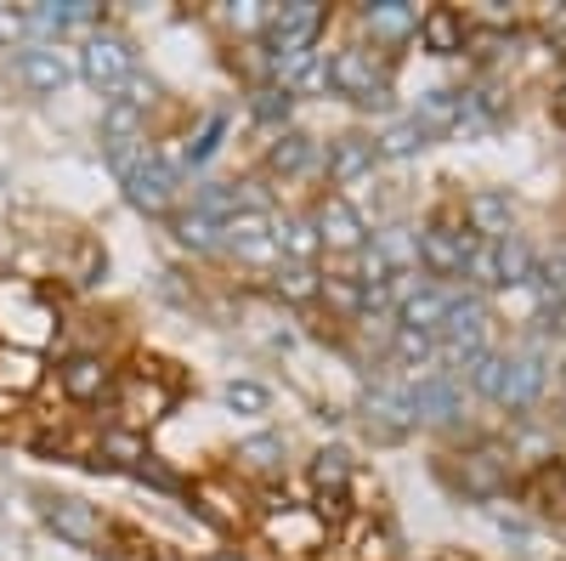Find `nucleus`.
<instances>
[{
  "label": "nucleus",
  "mask_w": 566,
  "mask_h": 561,
  "mask_svg": "<svg viewBox=\"0 0 566 561\" xmlns=\"http://www.w3.org/2000/svg\"><path fill=\"white\" fill-rule=\"evenodd\" d=\"M232 459H239V471H250V477L272 482V477H283V459H290V443H283L277 432H255V437H244L239 448H232Z\"/></svg>",
  "instance_id": "26"
},
{
  "label": "nucleus",
  "mask_w": 566,
  "mask_h": 561,
  "mask_svg": "<svg viewBox=\"0 0 566 561\" xmlns=\"http://www.w3.org/2000/svg\"><path fill=\"white\" fill-rule=\"evenodd\" d=\"M413 120L431 131V136H442V131H459L464 125V91H453V85H437V91H424L419 97V108H413Z\"/></svg>",
  "instance_id": "30"
},
{
  "label": "nucleus",
  "mask_w": 566,
  "mask_h": 561,
  "mask_svg": "<svg viewBox=\"0 0 566 561\" xmlns=\"http://www.w3.org/2000/svg\"><path fill=\"white\" fill-rule=\"evenodd\" d=\"M538 278V250L522 239V232H510V239L499 245V290H522Z\"/></svg>",
  "instance_id": "32"
},
{
  "label": "nucleus",
  "mask_w": 566,
  "mask_h": 561,
  "mask_svg": "<svg viewBox=\"0 0 566 561\" xmlns=\"http://www.w3.org/2000/svg\"><path fill=\"white\" fill-rule=\"evenodd\" d=\"M266 80L283 85L290 97H301V91H328V52H323V45H312V52L266 58Z\"/></svg>",
  "instance_id": "21"
},
{
  "label": "nucleus",
  "mask_w": 566,
  "mask_h": 561,
  "mask_svg": "<svg viewBox=\"0 0 566 561\" xmlns=\"http://www.w3.org/2000/svg\"><path fill=\"white\" fill-rule=\"evenodd\" d=\"M232 131V120L216 108V114H205V125L193 131V136H187V159H193V165H210L216 159V148H221V136Z\"/></svg>",
  "instance_id": "39"
},
{
  "label": "nucleus",
  "mask_w": 566,
  "mask_h": 561,
  "mask_svg": "<svg viewBox=\"0 0 566 561\" xmlns=\"http://www.w3.org/2000/svg\"><path fill=\"white\" fill-rule=\"evenodd\" d=\"M448 307H453V290H448V284H431V278H424V284L397 307V323H402V330H424V335H437V330H442V318H448Z\"/></svg>",
  "instance_id": "25"
},
{
  "label": "nucleus",
  "mask_w": 566,
  "mask_h": 561,
  "mask_svg": "<svg viewBox=\"0 0 566 561\" xmlns=\"http://www.w3.org/2000/svg\"><path fill=\"white\" fill-rule=\"evenodd\" d=\"M312 221H317V239H323L328 256H357V250L374 239L368 221H363V210H357L346 194H323V199L312 205Z\"/></svg>",
  "instance_id": "8"
},
{
  "label": "nucleus",
  "mask_w": 566,
  "mask_h": 561,
  "mask_svg": "<svg viewBox=\"0 0 566 561\" xmlns=\"http://www.w3.org/2000/svg\"><path fill=\"white\" fill-rule=\"evenodd\" d=\"M119 426H130V432H142V426H154V419L170 408V392L165 386H154L148 374H130V381L119 386Z\"/></svg>",
  "instance_id": "22"
},
{
  "label": "nucleus",
  "mask_w": 566,
  "mask_h": 561,
  "mask_svg": "<svg viewBox=\"0 0 566 561\" xmlns=\"http://www.w3.org/2000/svg\"><path fill=\"white\" fill-rule=\"evenodd\" d=\"M555 120L566 125V80H560V91H555Z\"/></svg>",
  "instance_id": "47"
},
{
  "label": "nucleus",
  "mask_w": 566,
  "mask_h": 561,
  "mask_svg": "<svg viewBox=\"0 0 566 561\" xmlns=\"http://www.w3.org/2000/svg\"><path fill=\"white\" fill-rule=\"evenodd\" d=\"M250 114L261 120V125H272V136L277 131H290V114H295V97L283 85H272V80H261L255 91H250Z\"/></svg>",
  "instance_id": "36"
},
{
  "label": "nucleus",
  "mask_w": 566,
  "mask_h": 561,
  "mask_svg": "<svg viewBox=\"0 0 566 561\" xmlns=\"http://www.w3.org/2000/svg\"><path fill=\"white\" fill-rule=\"evenodd\" d=\"M57 330V307L34 284H0V346L40 352V341Z\"/></svg>",
  "instance_id": "4"
},
{
  "label": "nucleus",
  "mask_w": 566,
  "mask_h": 561,
  "mask_svg": "<svg viewBox=\"0 0 566 561\" xmlns=\"http://www.w3.org/2000/svg\"><path fill=\"white\" fill-rule=\"evenodd\" d=\"M374 165H380V154H374V136H363V131H346L323 148V170H328L335 187H352V181L374 176Z\"/></svg>",
  "instance_id": "19"
},
{
  "label": "nucleus",
  "mask_w": 566,
  "mask_h": 561,
  "mask_svg": "<svg viewBox=\"0 0 566 561\" xmlns=\"http://www.w3.org/2000/svg\"><path fill=\"white\" fill-rule=\"evenodd\" d=\"M97 18H103L97 0H40V7H29V34L45 45H63L74 29H97Z\"/></svg>",
  "instance_id": "14"
},
{
  "label": "nucleus",
  "mask_w": 566,
  "mask_h": 561,
  "mask_svg": "<svg viewBox=\"0 0 566 561\" xmlns=\"http://www.w3.org/2000/svg\"><path fill=\"white\" fill-rule=\"evenodd\" d=\"M424 148H431V131H424L413 114H397V120H386L380 131H374V154L380 159H413Z\"/></svg>",
  "instance_id": "28"
},
{
  "label": "nucleus",
  "mask_w": 566,
  "mask_h": 561,
  "mask_svg": "<svg viewBox=\"0 0 566 561\" xmlns=\"http://www.w3.org/2000/svg\"><path fill=\"white\" fill-rule=\"evenodd\" d=\"M328 23V7L317 0H290V7H272L266 12V58H290V52H312L317 34Z\"/></svg>",
  "instance_id": "6"
},
{
  "label": "nucleus",
  "mask_w": 566,
  "mask_h": 561,
  "mask_svg": "<svg viewBox=\"0 0 566 561\" xmlns=\"http://www.w3.org/2000/svg\"><path fill=\"white\" fill-rule=\"evenodd\" d=\"M413 414H419V426H453V419L464 414V386L448 368L419 374L413 381Z\"/></svg>",
  "instance_id": "18"
},
{
  "label": "nucleus",
  "mask_w": 566,
  "mask_h": 561,
  "mask_svg": "<svg viewBox=\"0 0 566 561\" xmlns=\"http://www.w3.org/2000/svg\"><path fill=\"white\" fill-rule=\"evenodd\" d=\"M221 250L227 256H239L250 267H277V239H272V210H239L232 221H221Z\"/></svg>",
  "instance_id": "9"
},
{
  "label": "nucleus",
  "mask_w": 566,
  "mask_h": 561,
  "mask_svg": "<svg viewBox=\"0 0 566 561\" xmlns=\"http://www.w3.org/2000/svg\"><path fill=\"white\" fill-rule=\"evenodd\" d=\"M363 414H368V432L380 443H402L419 432V414H413V386H368L363 392Z\"/></svg>",
  "instance_id": "10"
},
{
  "label": "nucleus",
  "mask_w": 566,
  "mask_h": 561,
  "mask_svg": "<svg viewBox=\"0 0 566 561\" xmlns=\"http://www.w3.org/2000/svg\"><path fill=\"white\" fill-rule=\"evenodd\" d=\"M328 91L357 108H386L391 103V69L380 63V52H368V45L346 40L328 52Z\"/></svg>",
  "instance_id": "1"
},
{
  "label": "nucleus",
  "mask_w": 566,
  "mask_h": 561,
  "mask_svg": "<svg viewBox=\"0 0 566 561\" xmlns=\"http://www.w3.org/2000/svg\"><path fill=\"white\" fill-rule=\"evenodd\" d=\"M464 284L476 290V295H493V290H499V245H476V250H470Z\"/></svg>",
  "instance_id": "40"
},
{
  "label": "nucleus",
  "mask_w": 566,
  "mask_h": 561,
  "mask_svg": "<svg viewBox=\"0 0 566 561\" xmlns=\"http://www.w3.org/2000/svg\"><path fill=\"white\" fill-rule=\"evenodd\" d=\"M459 216H464V227L476 232L482 245H504L515 232V199L504 194V187H476V194H464Z\"/></svg>",
  "instance_id": "15"
},
{
  "label": "nucleus",
  "mask_w": 566,
  "mask_h": 561,
  "mask_svg": "<svg viewBox=\"0 0 566 561\" xmlns=\"http://www.w3.org/2000/svg\"><path fill=\"white\" fill-rule=\"evenodd\" d=\"M97 454H103V465H125V471H136V465L148 459V437L130 432V426H108V432H97Z\"/></svg>",
  "instance_id": "34"
},
{
  "label": "nucleus",
  "mask_w": 566,
  "mask_h": 561,
  "mask_svg": "<svg viewBox=\"0 0 566 561\" xmlns=\"http://www.w3.org/2000/svg\"><path fill=\"white\" fill-rule=\"evenodd\" d=\"M266 0H239V7H227V23L239 34H266Z\"/></svg>",
  "instance_id": "44"
},
{
  "label": "nucleus",
  "mask_w": 566,
  "mask_h": 561,
  "mask_svg": "<svg viewBox=\"0 0 566 561\" xmlns=\"http://www.w3.org/2000/svg\"><path fill=\"white\" fill-rule=\"evenodd\" d=\"M74 63H80V80H85V85H97L103 97L114 103L119 91L136 80V45H130L119 29H91L85 45L74 52Z\"/></svg>",
  "instance_id": "3"
},
{
  "label": "nucleus",
  "mask_w": 566,
  "mask_h": 561,
  "mask_svg": "<svg viewBox=\"0 0 566 561\" xmlns=\"http://www.w3.org/2000/svg\"><path fill=\"white\" fill-rule=\"evenodd\" d=\"M0 45H29V12L23 7H0Z\"/></svg>",
  "instance_id": "45"
},
{
  "label": "nucleus",
  "mask_w": 566,
  "mask_h": 561,
  "mask_svg": "<svg viewBox=\"0 0 566 561\" xmlns=\"http://www.w3.org/2000/svg\"><path fill=\"white\" fill-rule=\"evenodd\" d=\"M464 381H470V392H476L482 403H499V392H504V352H499V346H488L476 363L464 368Z\"/></svg>",
  "instance_id": "38"
},
{
  "label": "nucleus",
  "mask_w": 566,
  "mask_h": 561,
  "mask_svg": "<svg viewBox=\"0 0 566 561\" xmlns=\"http://www.w3.org/2000/svg\"><path fill=\"white\" fill-rule=\"evenodd\" d=\"M555 419H560V426H566V403H560V414H555Z\"/></svg>",
  "instance_id": "50"
},
{
  "label": "nucleus",
  "mask_w": 566,
  "mask_h": 561,
  "mask_svg": "<svg viewBox=\"0 0 566 561\" xmlns=\"http://www.w3.org/2000/svg\"><path fill=\"white\" fill-rule=\"evenodd\" d=\"M221 403H227L232 414H266V408H272V392H266L261 381H227V386H221Z\"/></svg>",
  "instance_id": "41"
},
{
  "label": "nucleus",
  "mask_w": 566,
  "mask_h": 561,
  "mask_svg": "<svg viewBox=\"0 0 566 561\" xmlns=\"http://www.w3.org/2000/svg\"><path fill=\"white\" fill-rule=\"evenodd\" d=\"M57 386L69 392V403H103L114 397V363L103 352H69L57 363Z\"/></svg>",
  "instance_id": "16"
},
{
  "label": "nucleus",
  "mask_w": 566,
  "mask_h": 561,
  "mask_svg": "<svg viewBox=\"0 0 566 561\" xmlns=\"http://www.w3.org/2000/svg\"><path fill=\"white\" fill-rule=\"evenodd\" d=\"M119 187H125V205H130V210H142V216H159V221H170V216H176L181 181H176V176H170V170H165L154 154L142 159V165H136V170H130Z\"/></svg>",
  "instance_id": "11"
},
{
  "label": "nucleus",
  "mask_w": 566,
  "mask_h": 561,
  "mask_svg": "<svg viewBox=\"0 0 566 561\" xmlns=\"http://www.w3.org/2000/svg\"><path fill=\"white\" fill-rule=\"evenodd\" d=\"M510 45H515V34H504V29H470L464 52H476L482 63H499V58H510Z\"/></svg>",
  "instance_id": "43"
},
{
  "label": "nucleus",
  "mask_w": 566,
  "mask_h": 561,
  "mask_svg": "<svg viewBox=\"0 0 566 561\" xmlns=\"http://www.w3.org/2000/svg\"><path fill=\"white\" fill-rule=\"evenodd\" d=\"M170 239L181 250H193V256H221V221H210V216H199L193 205H187V210L170 216Z\"/></svg>",
  "instance_id": "31"
},
{
  "label": "nucleus",
  "mask_w": 566,
  "mask_h": 561,
  "mask_svg": "<svg viewBox=\"0 0 566 561\" xmlns=\"http://www.w3.org/2000/svg\"><path fill=\"white\" fill-rule=\"evenodd\" d=\"M549 386V368L538 352H504V392H499V408L510 414H527Z\"/></svg>",
  "instance_id": "17"
},
{
  "label": "nucleus",
  "mask_w": 566,
  "mask_h": 561,
  "mask_svg": "<svg viewBox=\"0 0 566 561\" xmlns=\"http://www.w3.org/2000/svg\"><path fill=\"white\" fill-rule=\"evenodd\" d=\"M205 561H244L239 550H216V555H205Z\"/></svg>",
  "instance_id": "48"
},
{
  "label": "nucleus",
  "mask_w": 566,
  "mask_h": 561,
  "mask_svg": "<svg viewBox=\"0 0 566 561\" xmlns=\"http://www.w3.org/2000/svg\"><path fill=\"white\" fill-rule=\"evenodd\" d=\"M272 239H277V256L283 261H301V267H317L323 256V239H317V221L312 216H272Z\"/></svg>",
  "instance_id": "27"
},
{
  "label": "nucleus",
  "mask_w": 566,
  "mask_h": 561,
  "mask_svg": "<svg viewBox=\"0 0 566 561\" xmlns=\"http://www.w3.org/2000/svg\"><path fill=\"white\" fill-rule=\"evenodd\" d=\"M40 517H45V528H52L63 544H74V550H97V544L108 539V522L97 517V505L69 499V494L45 499V505H40Z\"/></svg>",
  "instance_id": "12"
},
{
  "label": "nucleus",
  "mask_w": 566,
  "mask_h": 561,
  "mask_svg": "<svg viewBox=\"0 0 566 561\" xmlns=\"http://www.w3.org/2000/svg\"><path fill=\"white\" fill-rule=\"evenodd\" d=\"M12 74H18V85L29 91V97H57V91H63V85L80 74V63H74L69 45L29 40L23 52H18V63H12Z\"/></svg>",
  "instance_id": "7"
},
{
  "label": "nucleus",
  "mask_w": 566,
  "mask_h": 561,
  "mask_svg": "<svg viewBox=\"0 0 566 561\" xmlns=\"http://www.w3.org/2000/svg\"><path fill=\"white\" fill-rule=\"evenodd\" d=\"M45 386V357L40 352H23V346H0V397H34Z\"/></svg>",
  "instance_id": "24"
},
{
  "label": "nucleus",
  "mask_w": 566,
  "mask_h": 561,
  "mask_svg": "<svg viewBox=\"0 0 566 561\" xmlns=\"http://www.w3.org/2000/svg\"><path fill=\"white\" fill-rule=\"evenodd\" d=\"M448 482H453L464 499L493 505V499L510 488V448L482 443V448H470V454H453V465H448Z\"/></svg>",
  "instance_id": "5"
},
{
  "label": "nucleus",
  "mask_w": 566,
  "mask_h": 561,
  "mask_svg": "<svg viewBox=\"0 0 566 561\" xmlns=\"http://www.w3.org/2000/svg\"><path fill=\"white\" fill-rule=\"evenodd\" d=\"M352 482V454L346 448H317L312 454V488L317 494H346Z\"/></svg>",
  "instance_id": "37"
},
{
  "label": "nucleus",
  "mask_w": 566,
  "mask_h": 561,
  "mask_svg": "<svg viewBox=\"0 0 566 561\" xmlns=\"http://www.w3.org/2000/svg\"><path fill=\"white\" fill-rule=\"evenodd\" d=\"M538 295L544 301H566V245H555L549 256H538Z\"/></svg>",
  "instance_id": "42"
},
{
  "label": "nucleus",
  "mask_w": 566,
  "mask_h": 561,
  "mask_svg": "<svg viewBox=\"0 0 566 561\" xmlns=\"http://www.w3.org/2000/svg\"><path fill=\"white\" fill-rule=\"evenodd\" d=\"M266 170H277V176H312V170H323V143L312 131H301V125L277 131L266 143Z\"/></svg>",
  "instance_id": "20"
},
{
  "label": "nucleus",
  "mask_w": 566,
  "mask_h": 561,
  "mask_svg": "<svg viewBox=\"0 0 566 561\" xmlns=\"http://www.w3.org/2000/svg\"><path fill=\"white\" fill-rule=\"evenodd\" d=\"M266 278H272V295H277V301H290V307H312V301H323V272H317V267L277 261Z\"/></svg>",
  "instance_id": "29"
},
{
  "label": "nucleus",
  "mask_w": 566,
  "mask_h": 561,
  "mask_svg": "<svg viewBox=\"0 0 566 561\" xmlns=\"http://www.w3.org/2000/svg\"><path fill=\"white\" fill-rule=\"evenodd\" d=\"M363 561H391V533H380V528H374V533H363V550H357Z\"/></svg>",
  "instance_id": "46"
},
{
  "label": "nucleus",
  "mask_w": 566,
  "mask_h": 561,
  "mask_svg": "<svg viewBox=\"0 0 566 561\" xmlns=\"http://www.w3.org/2000/svg\"><path fill=\"white\" fill-rule=\"evenodd\" d=\"M482 239L464 227V216L442 210L419 227V272L431 278V284H453V278H464V261L470 250H476Z\"/></svg>",
  "instance_id": "2"
},
{
  "label": "nucleus",
  "mask_w": 566,
  "mask_h": 561,
  "mask_svg": "<svg viewBox=\"0 0 566 561\" xmlns=\"http://www.w3.org/2000/svg\"><path fill=\"white\" fill-rule=\"evenodd\" d=\"M130 143H148V114L130 103H108L103 108V148H130Z\"/></svg>",
  "instance_id": "33"
},
{
  "label": "nucleus",
  "mask_w": 566,
  "mask_h": 561,
  "mask_svg": "<svg viewBox=\"0 0 566 561\" xmlns=\"http://www.w3.org/2000/svg\"><path fill=\"white\" fill-rule=\"evenodd\" d=\"M357 23H363L368 40L402 45V40H419L424 7H419V0H363V7H357Z\"/></svg>",
  "instance_id": "13"
},
{
  "label": "nucleus",
  "mask_w": 566,
  "mask_h": 561,
  "mask_svg": "<svg viewBox=\"0 0 566 561\" xmlns=\"http://www.w3.org/2000/svg\"><path fill=\"white\" fill-rule=\"evenodd\" d=\"M470 40V23L459 7H424V23H419V45L431 58H459Z\"/></svg>",
  "instance_id": "23"
},
{
  "label": "nucleus",
  "mask_w": 566,
  "mask_h": 561,
  "mask_svg": "<svg viewBox=\"0 0 566 561\" xmlns=\"http://www.w3.org/2000/svg\"><path fill=\"white\" fill-rule=\"evenodd\" d=\"M142 561H176L170 550H142Z\"/></svg>",
  "instance_id": "49"
},
{
  "label": "nucleus",
  "mask_w": 566,
  "mask_h": 561,
  "mask_svg": "<svg viewBox=\"0 0 566 561\" xmlns=\"http://www.w3.org/2000/svg\"><path fill=\"white\" fill-rule=\"evenodd\" d=\"M391 357H397V363H408V368H424V374H437V368H442L437 335H424V330H402V323H397V335H391Z\"/></svg>",
  "instance_id": "35"
}]
</instances>
